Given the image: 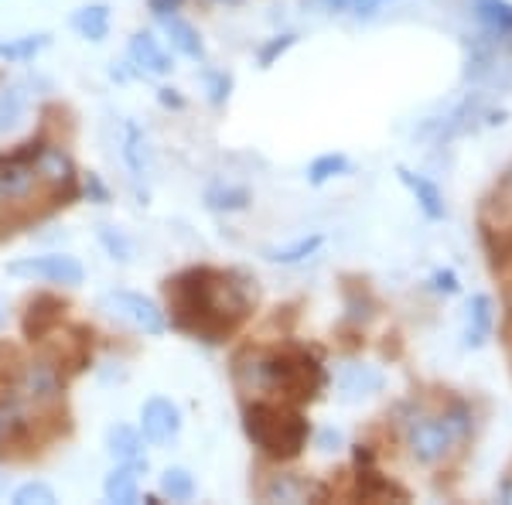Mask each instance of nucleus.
Here are the masks:
<instances>
[{"label":"nucleus","instance_id":"f257e3e1","mask_svg":"<svg viewBox=\"0 0 512 505\" xmlns=\"http://www.w3.org/2000/svg\"><path fill=\"white\" fill-rule=\"evenodd\" d=\"M168 297L178 311V325L205 342H222L253 311V294L236 273L198 267L168 280Z\"/></svg>","mask_w":512,"mask_h":505},{"label":"nucleus","instance_id":"f03ea898","mask_svg":"<svg viewBox=\"0 0 512 505\" xmlns=\"http://www.w3.org/2000/svg\"><path fill=\"white\" fill-rule=\"evenodd\" d=\"M246 393H270L287 403H308L325 389L328 376L308 352H243L233 366Z\"/></svg>","mask_w":512,"mask_h":505},{"label":"nucleus","instance_id":"7ed1b4c3","mask_svg":"<svg viewBox=\"0 0 512 505\" xmlns=\"http://www.w3.org/2000/svg\"><path fill=\"white\" fill-rule=\"evenodd\" d=\"M475 430V413L465 400L451 396L441 410H414L403 420V441L417 465L437 468L451 458L458 444H465Z\"/></svg>","mask_w":512,"mask_h":505},{"label":"nucleus","instance_id":"20e7f679","mask_svg":"<svg viewBox=\"0 0 512 505\" xmlns=\"http://www.w3.org/2000/svg\"><path fill=\"white\" fill-rule=\"evenodd\" d=\"M243 430L267 458L291 461L308 447L311 424L294 403L253 400L243 407Z\"/></svg>","mask_w":512,"mask_h":505},{"label":"nucleus","instance_id":"39448f33","mask_svg":"<svg viewBox=\"0 0 512 505\" xmlns=\"http://www.w3.org/2000/svg\"><path fill=\"white\" fill-rule=\"evenodd\" d=\"M11 277L24 280H45V284H62V287H79L86 280V270L76 256L65 253H45V256H21V260L7 263Z\"/></svg>","mask_w":512,"mask_h":505},{"label":"nucleus","instance_id":"423d86ee","mask_svg":"<svg viewBox=\"0 0 512 505\" xmlns=\"http://www.w3.org/2000/svg\"><path fill=\"white\" fill-rule=\"evenodd\" d=\"M103 308H110L113 318L127 321L130 328L144 331V335H164V331H168V318H164V311L140 294L113 291V294L103 297Z\"/></svg>","mask_w":512,"mask_h":505},{"label":"nucleus","instance_id":"0eeeda50","mask_svg":"<svg viewBox=\"0 0 512 505\" xmlns=\"http://www.w3.org/2000/svg\"><path fill=\"white\" fill-rule=\"evenodd\" d=\"M59 393H62V376L52 362H28V366L18 372V379H14V396H18L21 403L41 407V403L59 400Z\"/></svg>","mask_w":512,"mask_h":505},{"label":"nucleus","instance_id":"6e6552de","mask_svg":"<svg viewBox=\"0 0 512 505\" xmlns=\"http://www.w3.org/2000/svg\"><path fill=\"white\" fill-rule=\"evenodd\" d=\"M41 185L38 164L28 154H14L7 161H0V209L11 202H24V198L35 195Z\"/></svg>","mask_w":512,"mask_h":505},{"label":"nucleus","instance_id":"1a4fd4ad","mask_svg":"<svg viewBox=\"0 0 512 505\" xmlns=\"http://www.w3.org/2000/svg\"><path fill=\"white\" fill-rule=\"evenodd\" d=\"M181 430V410L164 396H151L140 410V434H144L147 444L161 447L168 441H175Z\"/></svg>","mask_w":512,"mask_h":505},{"label":"nucleus","instance_id":"9d476101","mask_svg":"<svg viewBox=\"0 0 512 505\" xmlns=\"http://www.w3.org/2000/svg\"><path fill=\"white\" fill-rule=\"evenodd\" d=\"M130 62L137 65L144 76H168L171 72V55L161 48V41L151 31H137L130 38Z\"/></svg>","mask_w":512,"mask_h":505},{"label":"nucleus","instance_id":"9b49d317","mask_svg":"<svg viewBox=\"0 0 512 505\" xmlns=\"http://www.w3.org/2000/svg\"><path fill=\"white\" fill-rule=\"evenodd\" d=\"M260 495L267 502H311V499H325V488L301 475H274Z\"/></svg>","mask_w":512,"mask_h":505},{"label":"nucleus","instance_id":"f8f14e48","mask_svg":"<svg viewBox=\"0 0 512 505\" xmlns=\"http://www.w3.org/2000/svg\"><path fill=\"white\" fill-rule=\"evenodd\" d=\"M140 468H147V461H120V468L110 471V478H106L103 485V495L106 502H117V505H134L140 499L137 492V475Z\"/></svg>","mask_w":512,"mask_h":505},{"label":"nucleus","instance_id":"ddd939ff","mask_svg":"<svg viewBox=\"0 0 512 505\" xmlns=\"http://www.w3.org/2000/svg\"><path fill=\"white\" fill-rule=\"evenodd\" d=\"M396 175H400L403 185L410 188V195L417 198V205H420V209H424L427 219L441 222L444 215H448V209H444V198H441V188H437L431 178L414 175V171H410V168H396Z\"/></svg>","mask_w":512,"mask_h":505},{"label":"nucleus","instance_id":"4468645a","mask_svg":"<svg viewBox=\"0 0 512 505\" xmlns=\"http://www.w3.org/2000/svg\"><path fill=\"white\" fill-rule=\"evenodd\" d=\"M492 325H495V308H492V297L489 294H475L468 301V328H465V342L472 349H482L492 335Z\"/></svg>","mask_w":512,"mask_h":505},{"label":"nucleus","instance_id":"2eb2a0df","mask_svg":"<svg viewBox=\"0 0 512 505\" xmlns=\"http://www.w3.org/2000/svg\"><path fill=\"white\" fill-rule=\"evenodd\" d=\"M164 35H168L171 48H175L178 55H185V59H195V62L205 59L202 38H198V31L188 21H181V18H175V14H168V18H164Z\"/></svg>","mask_w":512,"mask_h":505},{"label":"nucleus","instance_id":"dca6fc26","mask_svg":"<svg viewBox=\"0 0 512 505\" xmlns=\"http://www.w3.org/2000/svg\"><path fill=\"white\" fill-rule=\"evenodd\" d=\"M72 28H76L79 38L86 41H103L110 35V7L106 4H86L72 14Z\"/></svg>","mask_w":512,"mask_h":505},{"label":"nucleus","instance_id":"f3484780","mask_svg":"<svg viewBox=\"0 0 512 505\" xmlns=\"http://www.w3.org/2000/svg\"><path fill=\"white\" fill-rule=\"evenodd\" d=\"M475 18L499 38H512V0H472Z\"/></svg>","mask_w":512,"mask_h":505},{"label":"nucleus","instance_id":"a211bd4d","mask_svg":"<svg viewBox=\"0 0 512 505\" xmlns=\"http://www.w3.org/2000/svg\"><path fill=\"white\" fill-rule=\"evenodd\" d=\"M106 451L117 461H140V454H144V434L127 424L110 427V434H106Z\"/></svg>","mask_w":512,"mask_h":505},{"label":"nucleus","instance_id":"6ab92c4d","mask_svg":"<svg viewBox=\"0 0 512 505\" xmlns=\"http://www.w3.org/2000/svg\"><path fill=\"white\" fill-rule=\"evenodd\" d=\"M35 164H38L41 181H48V185L59 188V185H69V181H72V161L62 151H55V147H45V151H38Z\"/></svg>","mask_w":512,"mask_h":505},{"label":"nucleus","instance_id":"aec40b11","mask_svg":"<svg viewBox=\"0 0 512 505\" xmlns=\"http://www.w3.org/2000/svg\"><path fill=\"white\" fill-rule=\"evenodd\" d=\"M342 389L345 396H369L383 389V372L369 369V366H349L342 376Z\"/></svg>","mask_w":512,"mask_h":505},{"label":"nucleus","instance_id":"412c9836","mask_svg":"<svg viewBox=\"0 0 512 505\" xmlns=\"http://www.w3.org/2000/svg\"><path fill=\"white\" fill-rule=\"evenodd\" d=\"M349 168L352 161L345 154H321L308 164V181L311 185H325V181H332L338 175H349Z\"/></svg>","mask_w":512,"mask_h":505},{"label":"nucleus","instance_id":"4be33fe9","mask_svg":"<svg viewBox=\"0 0 512 505\" xmlns=\"http://www.w3.org/2000/svg\"><path fill=\"white\" fill-rule=\"evenodd\" d=\"M321 243H325V236H321V233L304 236V239H297V243H291V246H277V250H267V260L270 263H301V260H308L311 253H318Z\"/></svg>","mask_w":512,"mask_h":505},{"label":"nucleus","instance_id":"5701e85b","mask_svg":"<svg viewBox=\"0 0 512 505\" xmlns=\"http://www.w3.org/2000/svg\"><path fill=\"white\" fill-rule=\"evenodd\" d=\"M161 492L168 495L171 502H192L195 499V478H192V471L168 468L161 475Z\"/></svg>","mask_w":512,"mask_h":505},{"label":"nucleus","instance_id":"b1692460","mask_svg":"<svg viewBox=\"0 0 512 505\" xmlns=\"http://www.w3.org/2000/svg\"><path fill=\"white\" fill-rule=\"evenodd\" d=\"M45 45H48V35H28V38L0 41V59H7V62H24V59H35V55H38Z\"/></svg>","mask_w":512,"mask_h":505},{"label":"nucleus","instance_id":"393cba45","mask_svg":"<svg viewBox=\"0 0 512 505\" xmlns=\"http://www.w3.org/2000/svg\"><path fill=\"white\" fill-rule=\"evenodd\" d=\"M123 157H127L134 175H147V171H151V151H147V140L137 127H127V147H123Z\"/></svg>","mask_w":512,"mask_h":505},{"label":"nucleus","instance_id":"a878e982","mask_svg":"<svg viewBox=\"0 0 512 505\" xmlns=\"http://www.w3.org/2000/svg\"><path fill=\"white\" fill-rule=\"evenodd\" d=\"M21 427H24V403L18 400V396L0 400V444L14 441Z\"/></svg>","mask_w":512,"mask_h":505},{"label":"nucleus","instance_id":"bb28decb","mask_svg":"<svg viewBox=\"0 0 512 505\" xmlns=\"http://www.w3.org/2000/svg\"><path fill=\"white\" fill-rule=\"evenodd\" d=\"M209 205H212V209L239 212V209H246V205H250V192H246V188H212Z\"/></svg>","mask_w":512,"mask_h":505},{"label":"nucleus","instance_id":"cd10ccee","mask_svg":"<svg viewBox=\"0 0 512 505\" xmlns=\"http://www.w3.org/2000/svg\"><path fill=\"white\" fill-rule=\"evenodd\" d=\"M14 502H18V505H52V502H59V499H55L52 485L28 482V485H21L18 492H14Z\"/></svg>","mask_w":512,"mask_h":505},{"label":"nucleus","instance_id":"c85d7f7f","mask_svg":"<svg viewBox=\"0 0 512 505\" xmlns=\"http://www.w3.org/2000/svg\"><path fill=\"white\" fill-rule=\"evenodd\" d=\"M99 239H103V246L110 250L113 260H120V263H130V256H134V246L123 239L117 229H110V226H99Z\"/></svg>","mask_w":512,"mask_h":505},{"label":"nucleus","instance_id":"c756f323","mask_svg":"<svg viewBox=\"0 0 512 505\" xmlns=\"http://www.w3.org/2000/svg\"><path fill=\"white\" fill-rule=\"evenodd\" d=\"M294 41H297V35H277L274 41H267V45L260 48V55H256V59H260V69H270L274 59H280V55H284Z\"/></svg>","mask_w":512,"mask_h":505},{"label":"nucleus","instance_id":"7c9ffc66","mask_svg":"<svg viewBox=\"0 0 512 505\" xmlns=\"http://www.w3.org/2000/svg\"><path fill=\"white\" fill-rule=\"evenodd\" d=\"M328 4V11H338V14H373L383 0H325Z\"/></svg>","mask_w":512,"mask_h":505},{"label":"nucleus","instance_id":"2f4dec72","mask_svg":"<svg viewBox=\"0 0 512 505\" xmlns=\"http://www.w3.org/2000/svg\"><path fill=\"white\" fill-rule=\"evenodd\" d=\"M434 291H444V294H458V273L454 270H434Z\"/></svg>","mask_w":512,"mask_h":505},{"label":"nucleus","instance_id":"473e14b6","mask_svg":"<svg viewBox=\"0 0 512 505\" xmlns=\"http://www.w3.org/2000/svg\"><path fill=\"white\" fill-rule=\"evenodd\" d=\"M181 4H185V0H147L151 14H158V18H168V14H175Z\"/></svg>","mask_w":512,"mask_h":505},{"label":"nucleus","instance_id":"72a5a7b5","mask_svg":"<svg viewBox=\"0 0 512 505\" xmlns=\"http://www.w3.org/2000/svg\"><path fill=\"white\" fill-rule=\"evenodd\" d=\"M209 93L212 103H222L229 96V76H209Z\"/></svg>","mask_w":512,"mask_h":505},{"label":"nucleus","instance_id":"f704fd0d","mask_svg":"<svg viewBox=\"0 0 512 505\" xmlns=\"http://www.w3.org/2000/svg\"><path fill=\"white\" fill-rule=\"evenodd\" d=\"M502 192H509V195H512V164L506 168V175H502Z\"/></svg>","mask_w":512,"mask_h":505},{"label":"nucleus","instance_id":"c9c22d12","mask_svg":"<svg viewBox=\"0 0 512 505\" xmlns=\"http://www.w3.org/2000/svg\"><path fill=\"white\" fill-rule=\"evenodd\" d=\"M202 4H226V7H233V4H243V0H202Z\"/></svg>","mask_w":512,"mask_h":505},{"label":"nucleus","instance_id":"e433bc0d","mask_svg":"<svg viewBox=\"0 0 512 505\" xmlns=\"http://www.w3.org/2000/svg\"><path fill=\"white\" fill-rule=\"evenodd\" d=\"M4 321H7V314H4V308H0V328H4Z\"/></svg>","mask_w":512,"mask_h":505}]
</instances>
